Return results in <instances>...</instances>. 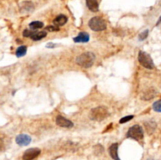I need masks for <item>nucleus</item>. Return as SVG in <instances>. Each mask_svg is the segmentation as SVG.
<instances>
[{
    "label": "nucleus",
    "instance_id": "f257e3e1",
    "mask_svg": "<svg viewBox=\"0 0 161 160\" xmlns=\"http://www.w3.org/2000/svg\"><path fill=\"white\" fill-rule=\"evenodd\" d=\"M95 60L94 54L91 52H85L76 57V62L78 65L84 68H89L94 65Z\"/></svg>",
    "mask_w": 161,
    "mask_h": 160
},
{
    "label": "nucleus",
    "instance_id": "f03ea898",
    "mask_svg": "<svg viewBox=\"0 0 161 160\" xmlns=\"http://www.w3.org/2000/svg\"><path fill=\"white\" fill-rule=\"evenodd\" d=\"M109 116V111L107 108L105 106L96 107L94 108H92L90 112V119L91 120L97 121V122H101L105 120L107 117Z\"/></svg>",
    "mask_w": 161,
    "mask_h": 160
},
{
    "label": "nucleus",
    "instance_id": "7ed1b4c3",
    "mask_svg": "<svg viewBox=\"0 0 161 160\" xmlns=\"http://www.w3.org/2000/svg\"><path fill=\"white\" fill-rule=\"evenodd\" d=\"M88 25L92 31L94 32H101V31L105 30L107 28V24L105 21L104 19H102L100 17H94L89 21Z\"/></svg>",
    "mask_w": 161,
    "mask_h": 160
},
{
    "label": "nucleus",
    "instance_id": "20e7f679",
    "mask_svg": "<svg viewBox=\"0 0 161 160\" xmlns=\"http://www.w3.org/2000/svg\"><path fill=\"white\" fill-rule=\"evenodd\" d=\"M137 59H138L140 65L143 66L144 68H148V69H153L154 68L155 65L153 59L150 57L149 54H148L147 53L144 52V51H140L138 53Z\"/></svg>",
    "mask_w": 161,
    "mask_h": 160
},
{
    "label": "nucleus",
    "instance_id": "39448f33",
    "mask_svg": "<svg viewBox=\"0 0 161 160\" xmlns=\"http://www.w3.org/2000/svg\"><path fill=\"white\" fill-rule=\"evenodd\" d=\"M126 137H127L128 138L136 140V141H140V140L143 139V129H142V127L139 125L133 126H131V128L129 129V130H128L127 133H126Z\"/></svg>",
    "mask_w": 161,
    "mask_h": 160
},
{
    "label": "nucleus",
    "instance_id": "423d86ee",
    "mask_svg": "<svg viewBox=\"0 0 161 160\" xmlns=\"http://www.w3.org/2000/svg\"><path fill=\"white\" fill-rule=\"evenodd\" d=\"M41 153V150L38 147H32L29 148L23 154V160H33Z\"/></svg>",
    "mask_w": 161,
    "mask_h": 160
},
{
    "label": "nucleus",
    "instance_id": "0eeeda50",
    "mask_svg": "<svg viewBox=\"0 0 161 160\" xmlns=\"http://www.w3.org/2000/svg\"><path fill=\"white\" fill-rule=\"evenodd\" d=\"M56 124L61 127H64V128H72L73 127L74 124L72 121L69 119H67L66 118L63 117L62 116H57L56 117Z\"/></svg>",
    "mask_w": 161,
    "mask_h": 160
},
{
    "label": "nucleus",
    "instance_id": "6e6552de",
    "mask_svg": "<svg viewBox=\"0 0 161 160\" xmlns=\"http://www.w3.org/2000/svg\"><path fill=\"white\" fill-rule=\"evenodd\" d=\"M32 141V138L28 134H19L16 137V143L20 146H27Z\"/></svg>",
    "mask_w": 161,
    "mask_h": 160
},
{
    "label": "nucleus",
    "instance_id": "1a4fd4ad",
    "mask_svg": "<svg viewBox=\"0 0 161 160\" xmlns=\"http://www.w3.org/2000/svg\"><path fill=\"white\" fill-rule=\"evenodd\" d=\"M156 95H157L156 90L154 89V88H149V89L146 90L145 92H143L141 98L144 101H149L151 99L154 98Z\"/></svg>",
    "mask_w": 161,
    "mask_h": 160
},
{
    "label": "nucleus",
    "instance_id": "9d476101",
    "mask_svg": "<svg viewBox=\"0 0 161 160\" xmlns=\"http://www.w3.org/2000/svg\"><path fill=\"white\" fill-rule=\"evenodd\" d=\"M35 10L34 4L30 1H24L21 4V11L22 13H30Z\"/></svg>",
    "mask_w": 161,
    "mask_h": 160
},
{
    "label": "nucleus",
    "instance_id": "9b49d317",
    "mask_svg": "<svg viewBox=\"0 0 161 160\" xmlns=\"http://www.w3.org/2000/svg\"><path fill=\"white\" fill-rule=\"evenodd\" d=\"M118 143H114V144H112L109 148V155H110L111 158L114 160H120V158H119L118 155Z\"/></svg>",
    "mask_w": 161,
    "mask_h": 160
},
{
    "label": "nucleus",
    "instance_id": "f8f14e48",
    "mask_svg": "<svg viewBox=\"0 0 161 160\" xmlns=\"http://www.w3.org/2000/svg\"><path fill=\"white\" fill-rule=\"evenodd\" d=\"M89 40H90V35L85 32H80L77 36L73 39L75 43H87Z\"/></svg>",
    "mask_w": 161,
    "mask_h": 160
},
{
    "label": "nucleus",
    "instance_id": "ddd939ff",
    "mask_svg": "<svg viewBox=\"0 0 161 160\" xmlns=\"http://www.w3.org/2000/svg\"><path fill=\"white\" fill-rule=\"evenodd\" d=\"M67 21H68V18L65 15L60 14L54 20L53 23H54V25L57 26V27H61V26L65 25Z\"/></svg>",
    "mask_w": 161,
    "mask_h": 160
},
{
    "label": "nucleus",
    "instance_id": "4468645a",
    "mask_svg": "<svg viewBox=\"0 0 161 160\" xmlns=\"http://www.w3.org/2000/svg\"><path fill=\"white\" fill-rule=\"evenodd\" d=\"M146 132L148 134H153L156 129V123L153 120H148L144 123Z\"/></svg>",
    "mask_w": 161,
    "mask_h": 160
},
{
    "label": "nucleus",
    "instance_id": "2eb2a0df",
    "mask_svg": "<svg viewBox=\"0 0 161 160\" xmlns=\"http://www.w3.org/2000/svg\"><path fill=\"white\" fill-rule=\"evenodd\" d=\"M87 7L90 11L92 12H98L99 9V5H98V0H86Z\"/></svg>",
    "mask_w": 161,
    "mask_h": 160
},
{
    "label": "nucleus",
    "instance_id": "dca6fc26",
    "mask_svg": "<svg viewBox=\"0 0 161 160\" xmlns=\"http://www.w3.org/2000/svg\"><path fill=\"white\" fill-rule=\"evenodd\" d=\"M46 35H47V32H46V31H43V32H36L32 37H31V39H32V40H34V41H39V40H41L42 39L45 38V37L46 36Z\"/></svg>",
    "mask_w": 161,
    "mask_h": 160
},
{
    "label": "nucleus",
    "instance_id": "f3484780",
    "mask_svg": "<svg viewBox=\"0 0 161 160\" xmlns=\"http://www.w3.org/2000/svg\"><path fill=\"white\" fill-rule=\"evenodd\" d=\"M27 53V46H21L17 49L16 50V55L18 57H24Z\"/></svg>",
    "mask_w": 161,
    "mask_h": 160
},
{
    "label": "nucleus",
    "instance_id": "a211bd4d",
    "mask_svg": "<svg viewBox=\"0 0 161 160\" xmlns=\"http://www.w3.org/2000/svg\"><path fill=\"white\" fill-rule=\"evenodd\" d=\"M29 27L32 29V30H35V29L42 28L43 27V23L41 21H32L29 24Z\"/></svg>",
    "mask_w": 161,
    "mask_h": 160
},
{
    "label": "nucleus",
    "instance_id": "6ab92c4d",
    "mask_svg": "<svg viewBox=\"0 0 161 160\" xmlns=\"http://www.w3.org/2000/svg\"><path fill=\"white\" fill-rule=\"evenodd\" d=\"M153 108L156 112H161V100L154 102L153 105Z\"/></svg>",
    "mask_w": 161,
    "mask_h": 160
},
{
    "label": "nucleus",
    "instance_id": "aec40b11",
    "mask_svg": "<svg viewBox=\"0 0 161 160\" xmlns=\"http://www.w3.org/2000/svg\"><path fill=\"white\" fill-rule=\"evenodd\" d=\"M35 30H29V29H25V30H24V32H23V36L26 37V38H29V37H32V35H34V34L35 33Z\"/></svg>",
    "mask_w": 161,
    "mask_h": 160
},
{
    "label": "nucleus",
    "instance_id": "412c9836",
    "mask_svg": "<svg viewBox=\"0 0 161 160\" xmlns=\"http://www.w3.org/2000/svg\"><path fill=\"white\" fill-rule=\"evenodd\" d=\"M94 152L96 155H100V154H102L104 152V148H103L101 144H97L94 147Z\"/></svg>",
    "mask_w": 161,
    "mask_h": 160
},
{
    "label": "nucleus",
    "instance_id": "4be33fe9",
    "mask_svg": "<svg viewBox=\"0 0 161 160\" xmlns=\"http://www.w3.org/2000/svg\"><path fill=\"white\" fill-rule=\"evenodd\" d=\"M148 30L144 31V32H142V33L138 35V39L140 40V41H143V40H145V39L148 37Z\"/></svg>",
    "mask_w": 161,
    "mask_h": 160
},
{
    "label": "nucleus",
    "instance_id": "5701e85b",
    "mask_svg": "<svg viewBox=\"0 0 161 160\" xmlns=\"http://www.w3.org/2000/svg\"><path fill=\"white\" fill-rule=\"evenodd\" d=\"M134 117V116H125V117H123L120 120V123H121V124L125 123V122H128V121L133 119V118Z\"/></svg>",
    "mask_w": 161,
    "mask_h": 160
},
{
    "label": "nucleus",
    "instance_id": "b1692460",
    "mask_svg": "<svg viewBox=\"0 0 161 160\" xmlns=\"http://www.w3.org/2000/svg\"><path fill=\"white\" fill-rule=\"evenodd\" d=\"M46 31H49V32H56V31H59V27H57L55 25H50L47 26L46 28Z\"/></svg>",
    "mask_w": 161,
    "mask_h": 160
},
{
    "label": "nucleus",
    "instance_id": "393cba45",
    "mask_svg": "<svg viewBox=\"0 0 161 160\" xmlns=\"http://www.w3.org/2000/svg\"><path fill=\"white\" fill-rule=\"evenodd\" d=\"M56 46H57V45L54 44V43H48L47 44H46V47H47V48H51V49H52V48L55 47Z\"/></svg>",
    "mask_w": 161,
    "mask_h": 160
},
{
    "label": "nucleus",
    "instance_id": "a878e982",
    "mask_svg": "<svg viewBox=\"0 0 161 160\" xmlns=\"http://www.w3.org/2000/svg\"><path fill=\"white\" fill-rule=\"evenodd\" d=\"M159 23H161V16H160V18H159V21H158L157 22H156V25H158V24H159Z\"/></svg>",
    "mask_w": 161,
    "mask_h": 160
},
{
    "label": "nucleus",
    "instance_id": "bb28decb",
    "mask_svg": "<svg viewBox=\"0 0 161 160\" xmlns=\"http://www.w3.org/2000/svg\"><path fill=\"white\" fill-rule=\"evenodd\" d=\"M147 160H154V159H153V158H148Z\"/></svg>",
    "mask_w": 161,
    "mask_h": 160
}]
</instances>
